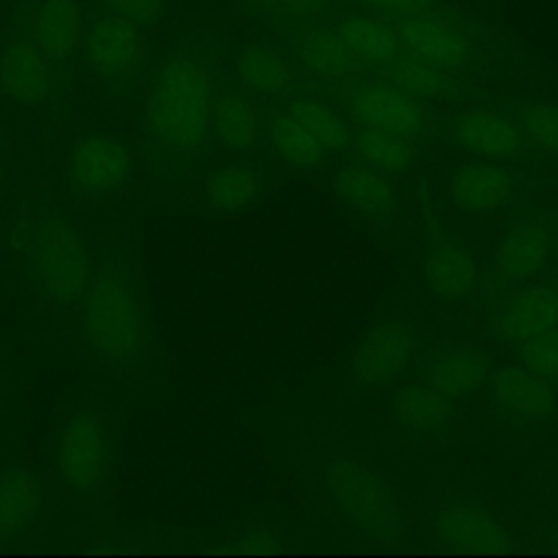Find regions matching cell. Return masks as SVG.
<instances>
[{
	"label": "cell",
	"instance_id": "obj_1",
	"mask_svg": "<svg viewBox=\"0 0 558 558\" xmlns=\"http://www.w3.org/2000/svg\"><path fill=\"white\" fill-rule=\"evenodd\" d=\"M211 76L201 57L172 52L153 76L146 98L150 137L170 153H196L211 126Z\"/></svg>",
	"mask_w": 558,
	"mask_h": 558
},
{
	"label": "cell",
	"instance_id": "obj_2",
	"mask_svg": "<svg viewBox=\"0 0 558 558\" xmlns=\"http://www.w3.org/2000/svg\"><path fill=\"white\" fill-rule=\"evenodd\" d=\"M83 329L94 353L116 366L131 368L146 351V316L135 286L113 268H100L83 292Z\"/></svg>",
	"mask_w": 558,
	"mask_h": 558
},
{
	"label": "cell",
	"instance_id": "obj_3",
	"mask_svg": "<svg viewBox=\"0 0 558 558\" xmlns=\"http://www.w3.org/2000/svg\"><path fill=\"white\" fill-rule=\"evenodd\" d=\"M28 266L41 296L74 305L89 283V257L81 233L63 218L41 220L28 242Z\"/></svg>",
	"mask_w": 558,
	"mask_h": 558
},
{
	"label": "cell",
	"instance_id": "obj_4",
	"mask_svg": "<svg viewBox=\"0 0 558 558\" xmlns=\"http://www.w3.org/2000/svg\"><path fill=\"white\" fill-rule=\"evenodd\" d=\"M327 488L336 508L368 538L388 543L401 536L399 506L368 466L351 458H333L327 466Z\"/></svg>",
	"mask_w": 558,
	"mask_h": 558
},
{
	"label": "cell",
	"instance_id": "obj_5",
	"mask_svg": "<svg viewBox=\"0 0 558 558\" xmlns=\"http://www.w3.org/2000/svg\"><path fill=\"white\" fill-rule=\"evenodd\" d=\"M57 469L81 499H96L102 493L111 469V445L96 414L81 410L68 418L57 447Z\"/></svg>",
	"mask_w": 558,
	"mask_h": 558
},
{
	"label": "cell",
	"instance_id": "obj_6",
	"mask_svg": "<svg viewBox=\"0 0 558 558\" xmlns=\"http://www.w3.org/2000/svg\"><path fill=\"white\" fill-rule=\"evenodd\" d=\"M133 170L129 148L109 135H87L78 140L68 159V179L76 192L100 198L120 190Z\"/></svg>",
	"mask_w": 558,
	"mask_h": 558
},
{
	"label": "cell",
	"instance_id": "obj_7",
	"mask_svg": "<svg viewBox=\"0 0 558 558\" xmlns=\"http://www.w3.org/2000/svg\"><path fill=\"white\" fill-rule=\"evenodd\" d=\"M395 31L408 52L447 72L464 68L471 57V46L460 26H456L436 9L397 17Z\"/></svg>",
	"mask_w": 558,
	"mask_h": 558
},
{
	"label": "cell",
	"instance_id": "obj_8",
	"mask_svg": "<svg viewBox=\"0 0 558 558\" xmlns=\"http://www.w3.org/2000/svg\"><path fill=\"white\" fill-rule=\"evenodd\" d=\"M83 50L96 74L109 81H120L140 63L144 37L137 24L107 13L96 17L85 31Z\"/></svg>",
	"mask_w": 558,
	"mask_h": 558
},
{
	"label": "cell",
	"instance_id": "obj_9",
	"mask_svg": "<svg viewBox=\"0 0 558 558\" xmlns=\"http://www.w3.org/2000/svg\"><path fill=\"white\" fill-rule=\"evenodd\" d=\"M351 109L364 126L403 137H416L427 124V116L418 98L392 83H371L360 87L353 94Z\"/></svg>",
	"mask_w": 558,
	"mask_h": 558
},
{
	"label": "cell",
	"instance_id": "obj_10",
	"mask_svg": "<svg viewBox=\"0 0 558 558\" xmlns=\"http://www.w3.org/2000/svg\"><path fill=\"white\" fill-rule=\"evenodd\" d=\"M414 336L401 320H386L373 327L357 344L351 368L353 377L366 386L392 379L412 357Z\"/></svg>",
	"mask_w": 558,
	"mask_h": 558
},
{
	"label": "cell",
	"instance_id": "obj_11",
	"mask_svg": "<svg viewBox=\"0 0 558 558\" xmlns=\"http://www.w3.org/2000/svg\"><path fill=\"white\" fill-rule=\"evenodd\" d=\"M490 397L508 416L541 423L556 410L558 397L549 379L525 366H504L490 377Z\"/></svg>",
	"mask_w": 558,
	"mask_h": 558
},
{
	"label": "cell",
	"instance_id": "obj_12",
	"mask_svg": "<svg viewBox=\"0 0 558 558\" xmlns=\"http://www.w3.org/2000/svg\"><path fill=\"white\" fill-rule=\"evenodd\" d=\"M28 31L50 61H68L83 48L87 28L78 0H37Z\"/></svg>",
	"mask_w": 558,
	"mask_h": 558
},
{
	"label": "cell",
	"instance_id": "obj_13",
	"mask_svg": "<svg viewBox=\"0 0 558 558\" xmlns=\"http://www.w3.org/2000/svg\"><path fill=\"white\" fill-rule=\"evenodd\" d=\"M0 83L15 102L39 105L52 87L50 59L31 37L11 39L0 54Z\"/></svg>",
	"mask_w": 558,
	"mask_h": 558
},
{
	"label": "cell",
	"instance_id": "obj_14",
	"mask_svg": "<svg viewBox=\"0 0 558 558\" xmlns=\"http://www.w3.org/2000/svg\"><path fill=\"white\" fill-rule=\"evenodd\" d=\"M512 192V174L497 161L464 163L449 179V196L464 214L497 211L510 201Z\"/></svg>",
	"mask_w": 558,
	"mask_h": 558
},
{
	"label": "cell",
	"instance_id": "obj_15",
	"mask_svg": "<svg viewBox=\"0 0 558 558\" xmlns=\"http://www.w3.org/2000/svg\"><path fill=\"white\" fill-rule=\"evenodd\" d=\"M453 140L484 157H514L525 146V133L510 118L490 109H469L453 118L451 122Z\"/></svg>",
	"mask_w": 558,
	"mask_h": 558
},
{
	"label": "cell",
	"instance_id": "obj_16",
	"mask_svg": "<svg viewBox=\"0 0 558 558\" xmlns=\"http://www.w3.org/2000/svg\"><path fill=\"white\" fill-rule=\"evenodd\" d=\"M438 541L464 549H504L512 545L504 525L484 508L469 504H451L442 508L434 521Z\"/></svg>",
	"mask_w": 558,
	"mask_h": 558
},
{
	"label": "cell",
	"instance_id": "obj_17",
	"mask_svg": "<svg viewBox=\"0 0 558 558\" xmlns=\"http://www.w3.org/2000/svg\"><path fill=\"white\" fill-rule=\"evenodd\" d=\"M499 333L508 342H525L558 327V292L549 286H530L506 301L499 312Z\"/></svg>",
	"mask_w": 558,
	"mask_h": 558
},
{
	"label": "cell",
	"instance_id": "obj_18",
	"mask_svg": "<svg viewBox=\"0 0 558 558\" xmlns=\"http://www.w3.org/2000/svg\"><path fill=\"white\" fill-rule=\"evenodd\" d=\"M39 512V480L20 464L0 471V543L24 536L37 523Z\"/></svg>",
	"mask_w": 558,
	"mask_h": 558
},
{
	"label": "cell",
	"instance_id": "obj_19",
	"mask_svg": "<svg viewBox=\"0 0 558 558\" xmlns=\"http://www.w3.org/2000/svg\"><path fill=\"white\" fill-rule=\"evenodd\" d=\"M294 52L312 74L333 81L357 74L362 63L336 28L312 22H303V28L296 33Z\"/></svg>",
	"mask_w": 558,
	"mask_h": 558
},
{
	"label": "cell",
	"instance_id": "obj_20",
	"mask_svg": "<svg viewBox=\"0 0 558 558\" xmlns=\"http://www.w3.org/2000/svg\"><path fill=\"white\" fill-rule=\"evenodd\" d=\"M427 286L449 301L466 299L477 283V266L471 253L451 240L434 242L421 262Z\"/></svg>",
	"mask_w": 558,
	"mask_h": 558
},
{
	"label": "cell",
	"instance_id": "obj_21",
	"mask_svg": "<svg viewBox=\"0 0 558 558\" xmlns=\"http://www.w3.org/2000/svg\"><path fill=\"white\" fill-rule=\"evenodd\" d=\"M551 238L536 220L512 225L501 238L495 255V268L506 281H525L547 262Z\"/></svg>",
	"mask_w": 558,
	"mask_h": 558
},
{
	"label": "cell",
	"instance_id": "obj_22",
	"mask_svg": "<svg viewBox=\"0 0 558 558\" xmlns=\"http://www.w3.org/2000/svg\"><path fill=\"white\" fill-rule=\"evenodd\" d=\"M333 190L344 203L371 218H384L392 214L397 205L390 181L379 174L377 168L364 163L340 168L333 177Z\"/></svg>",
	"mask_w": 558,
	"mask_h": 558
},
{
	"label": "cell",
	"instance_id": "obj_23",
	"mask_svg": "<svg viewBox=\"0 0 558 558\" xmlns=\"http://www.w3.org/2000/svg\"><path fill=\"white\" fill-rule=\"evenodd\" d=\"M336 31L349 50L366 63L386 65L401 48L395 26L371 13H347L338 22Z\"/></svg>",
	"mask_w": 558,
	"mask_h": 558
},
{
	"label": "cell",
	"instance_id": "obj_24",
	"mask_svg": "<svg viewBox=\"0 0 558 558\" xmlns=\"http://www.w3.org/2000/svg\"><path fill=\"white\" fill-rule=\"evenodd\" d=\"M488 360L473 349L442 351L427 371V384L447 399L471 395L488 377Z\"/></svg>",
	"mask_w": 558,
	"mask_h": 558
},
{
	"label": "cell",
	"instance_id": "obj_25",
	"mask_svg": "<svg viewBox=\"0 0 558 558\" xmlns=\"http://www.w3.org/2000/svg\"><path fill=\"white\" fill-rule=\"evenodd\" d=\"M238 81L262 96H279L290 85V65L288 61L272 48L251 44L244 46L233 61Z\"/></svg>",
	"mask_w": 558,
	"mask_h": 558
},
{
	"label": "cell",
	"instance_id": "obj_26",
	"mask_svg": "<svg viewBox=\"0 0 558 558\" xmlns=\"http://www.w3.org/2000/svg\"><path fill=\"white\" fill-rule=\"evenodd\" d=\"M392 408L397 418L414 432H436L442 429L453 412L451 399L440 395L429 384L401 386L395 392Z\"/></svg>",
	"mask_w": 558,
	"mask_h": 558
},
{
	"label": "cell",
	"instance_id": "obj_27",
	"mask_svg": "<svg viewBox=\"0 0 558 558\" xmlns=\"http://www.w3.org/2000/svg\"><path fill=\"white\" fill-rule=\"evenodd\" d=\"M388 83L414 98H447L456 92L451 74L412 52L397 54L386 63Z\"/></svg>",
	"mask_w": 558,
	"mask_h": 558
},
{
	"label": "cell",
	"instance_id": "obj_28",
	"mask_svg": "<svg viewBox=\"0 0 558 558\" xmlns=\"http://www.w3.org/2000/svg\"><path fill=\"white\" fill-rule=\"evenodd\" d=\"M211 129L229 150H246L259 137L257 116L251 102L238 92H227L214 100Z\"/></svg>",
	"mask_w": 558,
	"mask_h": 558
},
{
	"label": "cell",
	"instance_id": "obj_29",
	"mask_svg": "<svg viewBox=\"0 0 558 558\" xmlns=\"http://www.w3.org/2000/svg\"><path fill=\"white\" fill-rule=\"evenodd\" d=\"M268 137L277 155L294 168H314L323 159V144L288 111L268 118Z\"/></svg>",
	"mask_w": 558,
	"mask_h": 558
},
{
	"label": "cell",
	"instance_id": "obj_30",
	"mask_svg": "<svg viewBox=\"0 0 558 558\" xmlns=\"http://www.w3.org/2000/svg\"><path fill=\"white\" fill-rule=\"evenodd\" d=\"M259 194L257 172L246 166H225L205 181V198L218 214L244 209Z\"/></svg>",
	"mask_w": 558,
	"mask_h": 558
},
{
	"label": "cell",
	"instance_id": "obj_31",
	"mask_svg": "<svg viewBox=\"0 0 558 558\" xmlns=\"http://www.w3.org/2000/svg\"><path fill=\"white\" fill-rule=\"evenodd\" d=\"M288 113L301 126H305L323 144V148L342 150L351 144V133L347 122L327 102L318 98H310V96L292 98L288 105Z\"/></svg>",
	"mask_w": 558,
	"mask_h": 558
},
{
	"label": "cell",
	"instance_id": "obj_32",
	"mask_svg": "<svg viewBox=\"0 0 558 558\" xmlns=\"http://www.w3.org/2000/svg\"><path fill=\"white\" fill-rule=\"evenodd\" d=\"M355 148L373 168H379L386 172L405 170L414 157L410 137L379 131L373 126H362L357 131Z\"/></svg>",
	"mask_w": 558,
	"mask_h": 558
},
{
	"label": "cell",
	"instance_id": "obj_33",
	"mask_svg": "<svg viewBox=\"0 0 558 558\" xmlns=\"http://www.w3.org/2000/svg\"><path fill=\"white\" fill-rule=\"evenodd\" d=\"M336 0H242V4L268 20H283V22H312L327 13Z\"/></svg>",
	"mask_w": 558,
	"mask_h": 558
},
{
	"label": "cell",
	"instance_id": "obj_34",
	"mask_svg": "<svg viewBox=\"0 0 558 558\" xmlns=\"http://www.w3.org/2000/svg\"><path fill=\"white\" fill-rule=\"evenodd\" d=\"M519 126L525 137L534 140L543 148L558 155V105L556 102H532L519 113Z\"/></svg>",
	"mask_w": 558,
	"mask_h": 558
},
{
	"label": "cell",
	"instance_id": "obj_35",
	"mask_svg": "<svg viewBox=\"0 0 558 558\" xmlns=\"http://www.w3.org/2000/svg\"><path fill=\"white\" fill-rule=\"evenodd\" d=\"M521 362L545 379H558V327L521 342Z\"/></svg>",
	"mask_w": 558,
	"mask_h": 558
},
{
	"label": "cell",
	"instance_id": "obj_36",
	"mask_svg": "<svg viewBox=\"0 0 558 558\" xmlns=\"http://www.w3.org/2000/svg\"><path fill=\"white\" fill-rule=\"evenodd\" d=\"M166 0H102L107 13L120 15L137 26L155 22L163 11Z\"/></svg>",
	"mask_w": 558,
	"mask_h": 558
},
{
	"label": "cell",
	"instance_id": "obj_37",
	"mask_svg": "<svg viewBox=\"0 0 558 558\" xmlns=\"http://www.w3.org/2000/svg\"><path fill=\"white\" fill-rule=\"evenodd\" d=\"M357 4L375 11V15L386 17H405L421 11H434L436 0H355Z\"/></svg>",
	"mask_w": 558,
	"mask_h": 558
},
{
	"label": "cell",
	"instance_id": "obj_38",
	"mask_svg": "<svg viewBox=\"0 0 558 558\" xmlns=\"http://www.w3.org/2000/svg\"><path fill=\"white\" fill-rule=\"evenodd\" d=\"M235 549H244V551H275L279 547L275 545V541L268 534H253V536H248L244 541V545H240Z\"/></svg>",
	"mask_w": 558,
	"mask_h": 558
},
{
	"label": "cell",
	"instance_id": "obj_39",
	"mask_svg": "<svg viewBox=\"0 0 558 558\" xmlns=\"http://www.w3.org/2000/svg\"><path fill=\"white\" fill-rule=\"evenodd\" d=\"M549 251H551V255H554V259H556V262H558V233H556V238H554V240H551V248H549Z\"/></svg>",
	"mask_w": 558,
	"mask_h": 558
}]
</instances>
